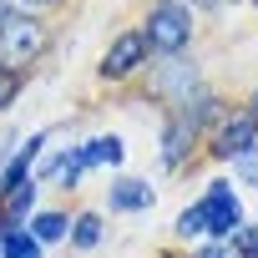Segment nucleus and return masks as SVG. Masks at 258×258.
<instances>
[{"instance_id": "obj_1", "label": "nucleus", "mask_w": 258, "mask_h": 258, "mask_svg": "<svg viewBox=\"0 0 258 258\" xmlns=\"http://www.w3.org/2000/svg\"><path fill=\"white\" fill-rule=\"evenodd\" d=\"M238 223H243V208H238L233 187H228V182H213V187L203 192V203L177 218V233H187V238H192V233L223 238V233H238Z\"/></svg>"}, {"instance_id": "obj_2", "label": "nucleus", "mask_w": 258, "mask_h": 258, "mask_svg": "<svg viewBox=\"0 0 258 258\" xmlns=\"http://www.w3.org/2000/svg\"><path fill=\"white\" fill-rule=\"evenodd\" d=\"M46 46V31L36 16H21V11H6L0 16V71H26Z\"/></svg>"}, {"instance_id": "obj_3", "label": "nucleus", "mask_w": 258, "mask_h": 258, "mask_svg": "<svg viewBox=\"0 0 258 258\" xmlns=\"http://www.w3.org/2000/svg\"><path fill=\"white\" fill-rule=\"evenodd\" d=\"M187 36H192V16H187V6L162 0V6L152 11V21H147V41H152L157 51H182Z\"/></svg>"}, {"instance_id": "obj_4", "label": "nucleus", "mask_w": 258, "mask_h": 258, "mask_svg": "<svg viewBox=\"0 0 258 258\" xmlns=\"http://www.w3.org/2000/svg\"><path fill=\"white\" fill-rule=\"evenodd\" d=\"M142 56H147V36H142V31H126V36H116V46L101 56V76H126V71H137Z\"/></svg>"}, {"instance_id": "obj_5", "label": "nucleus", "mask_w": 258, "mask_h": 258, "mask_svg": "<svg viewBox=\"0 0 258 258\" xmlns=\"http://www.w3.org/2000/svg\"><path fill=\"white\" fill-rule=\"evenodd\" d=\"M96 162H121V142L116 137H96V142H86L81 152H71V157H61V177L71 182L76 172H86V167H96Z\"/></svg>"}, {"instance_id": "obj_6", "label": "nucleus", "mask_w": 258, "mask_h": 258, "mask_svg": "<svg viewBox=\"0 0 258 258\" xmlns=\"http://www.w3.org/2000/svg\"><path fill=\"white\" fill-rule=\"evenodd\" d=\"M253 142H258V116L248 111V116H233L223 132H218V157H243V152H253Z\"/></svg>"}, {"instance_id": "obj_7", "label": "nucleus", "mask_w": 258, "mask_h": 258, "mask_svg": "<svg viewBox=\"0 0 258 258\" xmlns=\"http://www.w3.org/2000/svg\"><path fill=\"white\" fill-rule=\"evenodd\" d=\"M192 116H177L172 126H167V147H162V162L172 167V162H182V152H187V142H192Z\"/></svg>"}, {"instance_id": "obj_8", "label": "nucleus", "mask_w": 258, "mask_h": 258, "mask_svg": "<svg viewBox=\"0 0 258 258\" xmlns=\"http://www.w3.org/2000/svg\"><path fill=\"white\" fill-rule=\"evenodd\" d=\"M147 203H152V192H147L142 182H132V177L111 187V208H121V213H132V208H147Z\"/></svg>"}, {"instance_id": "obj_9", "label": "nucleus", "mask_w": 258, "mask_h": 258, "mask_svg": "<svg viewBox=\"0 0 258 258\" xmlns=\"http://www.w3.org/2000/svg\"><path fill=\"white\" fill-rule=\"evenodd\" d=\"M0 258H41V243L31 233H6V243H0Z\"/></svg>"}, {"instance_id": "obj_10", "label": "nucleus", "mask_w": 258, "mask_h": 258, "mask_svg": "<svg viewBox=\"0 0 258 258\" xmlns=\"http://www.w3.org/2000/svg\"><path fill=\"white\" fill-rule=\"evenodd\" d=\"M31 228H36V243H51V238H61V233H66V218H61V213H41Z\"/></svg>"}, {"instance_id": "obj_11", "label": "nucleus", "mask_w": 258, "mask_h": 258, "mask_svg": "<svg viewBox=\"0 0 258 258\" xmlns=\"http://www.w3.org/2000/svg\"><path fill=\"white\" fill-rule=\"evenodd\" d=\"M31 192H36V187H31V182L21 177V182L11 187V198H6V218H21V213L31 208Z\"/></svg>"}, {"instance_id": "obj_12", "label": "nucleus", "mask_w": 258, "mask_h": 258, "mask_svg": "<svg viewBox=\"0 0 258 258\" xmlns=\"http://www.w3.org/2000/svg\"><path fill=\"white\" fill-rule=\"evenodd\" d=\"M96 238H101V223H96V213H81V218H76V243H81V248H91Z\"/></svg>"}, {"instance_id": "obj_13", "label": "nucleus", "mask_w": 258, "mask_h": 258, "mask_svg": "<svg viewBox=\"0 0 258 258\" xmlns=\"http://www.w3.org/2000/svg\"><path fill=\"white\" fill-rule=\"evenodd\" d=\"M16 91H21V76H16V71H0V106H11Z\"/></svg>"}, {"instance_id": "obj_14", "label": "nucleus", "mask_w": 258, "mask_h": 258, "mask_svg": "<svg viewBox=\"0 0 258 258\" xmlns=\"http://www.w3.org/2000/svg\"><path fill=\"white\" fill-rule=\"evenodd\" d=\"M198 258H228V253H223V248H203Z\"/></svg>"}, {"instance_id": "obj_15", "label": "nucleus", "mask_w": 258, "mask_h": 258, "mask_svg": "<svg viewBox=\"0 0 258 258\" xmlns=\"http://www.w3.org/2000/svg\"><path fill=\"white\" fill-rule=\"evenodd\" d=\"M192 6H203V11H213V6H218V0H192Z\"/></svg>"}, {"instance_id": "obj_16", "label": "nucleus", "mask_w": 258, "mask_h": 258, "mask_svg": "<svg viewBox=\"0 0 258 258\" xmlns=\"http://www.w3.org/2000/svg\"><path fill=\"white\" fill-rule=\"evenodd\" d=\"M31 6H51V0H31Z\"/></svg>"}, {"instance_id": "obj_17", "label": "nucleus", "mask_w": 258, "mask_h": 258, "mask_svg": "<svg viewBox=\"0 0 258 258\" xmlns=\"http://www.w3.org/2000/svg\"><path fill=\"white\" fill-rule=\"evenodd\" d=\"M253 116H258V96H253Z\"/></svg>"}]
</instances>
